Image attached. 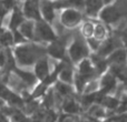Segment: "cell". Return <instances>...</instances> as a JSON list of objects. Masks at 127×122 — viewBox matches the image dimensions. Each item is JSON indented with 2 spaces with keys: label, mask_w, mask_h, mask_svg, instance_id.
Returning a JSON list of instances; mask_svg holds the SVG:
<instances>
[{
  "label": "cell",
  "mask_w": 127,
  "mask_h": 122,
  "mask_svg": "<svg viewBox=\"0 0 127 122\" xmlns=\"http://www.w3.org/2000/svg\"><path fill=\"white\" fill-rule=\"evenodd\" d=\"M44 52L40 47L33 44L21 46L16 49V59L21 65H30L33 64Z\"/></svg>",
  "instance_id": "1"
},
{
  "label": "cell",
  "mask_w": 127,
  "mask_h": 122,
  "mask_svg": "<svg viewBox=\"0 0 127 122\" xmlns=\"http://www.w3.org/2000/svg\"><path fill=\"white\" fill-rule=\"evenodd\" d=\"M35 35L36 38L44 41H55L56 36L53 29L44 20H39L35 24Z\"/></svg>",
  "instance_id": "2"
},
{
  "label": "cell",
  "mask_w": 127,
  "mask_h": 122,
  "mask_svg": "<svg viewBox=\"0 0 127 122\" xmlns=\"http://www.w3.org/2000/svg\"><path fill=\"white\" fill-rule=\"evenodd\" d=\"M60 21L66 27H75L81 21V15L77 9L67 8L64 9L60 16Z\"/></svg>",
  "instance_id": "3"
},
{
  "label": "cell",
  "mask_w": 127,
  "mask_h": 122,
  "mask_svg": "<svg viewBox=\"0 0 127 122\" xmlns=\"http://www.w3.org/2000/svg\"><path fill=\"white\" fill-rule=\"evenodd\" d=\"M69 55L74 61H79L87 57L88 48L81 39H76L69 48Z\"/></svg>",
  "instance_id": "4"
},
{
  "label": "cell",
  "mask_w": 127,
  "mask_h": 122,
  "mask_svg": "<svg viewBox=\"0 0 127 122\" xmlns=\"http://www.w3.org/2000/svg\"><path fill=\"white\" fill-rule=\"evenodd\" d=\"M24 15L28 19L31 20H41V13L38 0H26L24 3Z\"/></svg>",
  "instance_id": "5"
},
{
  "label": "cell",
  "mask_w": 127,
  "mask_h": 122,
  "mask_svg": "<svg viewBox=\"0 0 127 122\" xmlns=\"http://www.w3.org/2000/svg\"><path fill=\"white\" fill-rule=\"evenodd\" d=\"M99 16H100L103 21L107 22V23H114L121 18L122 15L115 6L108 4V6H105L101 9V11L99 12Z\"/></svg>",
  "instance_id": "6"
},
{
  "label": "cell",
  "mask_w": 127,
  "mask_h": 122,
  "mask_svg": "<svg viewBox=\"0 0 127 122\" xmlns=\"http://www.w3.org/2000/svg\"><path fill=\"white\" fill-rule=\"evenodd\" d=\"M40 13L46 22H51L55 19V3L49 0H40L39 2Z\"/></svg>",
  "instance_id": "7"
},
{
  "label": "cell",
  "mask_w": 127,
  "mask_h": 122,
  "mask_svg": "<svg viewBox=\"0 0 127 122\" xmlns=\"http://www.w3.org/2000/svg\"><path fill=\"white\" fill-rule=\"evenodd\" d=\"M103 0H85V9L86 12L89 16H96L104 8Z\"/></svg>",
  "instance_id": "8"
},
{
  "label": "cell",
  "mask_w": 127,
  "mask_h": 122,
  "mask_svg": "<svg viewBox=\"0 0 127 122\" xmlns=\"http://www.w3.org/2000/svg\"><path fill=\"white\" fill-rule=\"evenodd\" d=\"M36 77H38L39 79H47L49 74V65L48 61L45 58H41L37 61L36 63Z\"/></svg>",
  "instance_id": "9"
},
{
  "label": "cell",
  "mask_w": 127,
  "mask_h": 122,
  "mask_svg": "<svg viewBox=\"0 0 127 122\" xmlns=\"http://www.w3.org/2000/svg\"><path fill=\"white\" fill-rule=\"evenodd\" d=\"M25 20V15L19 8L16 7L12 11L11 15V19H10V28L11 29H17L18 27H20L24 23Z\"/></svg>",
  "instance_id": "10"
},
{
  "label": "cell",
  "mask_w": 127,
  "mask_h": 122,
  "mask_svg": "<svg viewBox=\"0 0 127 122\" xmlns=\"http://www.w3.org/2000/svg\"><path fill=\"white\" fill-rule=\"evenodd\" d=\"M19 32L24 36L25 38H33V35H35V23L32 21H25L21 26L19 27Z\"/></svg>",
  "instance_id": "11"
},
{
  "label": "cell",
  "mask_w": 127,
  "mask_h": 122,
  "mask_svg": "<svg viewBox=\"0 0 127 122\" xmlns=\"http://www.w3.org/2000/svg\"><path fill=\"white\" fill-rule=\"evenodd\" d=\"M48 52L55 58H64L65 50H64V46L62 44V42L53 41L51 46L48 48Z\"/></svg>",
  "instance_id": "12"
},
{
  "label": "cell",
  "mask_w": 127,
  "mask_h": 122,
  "mask_svg": "<svg viewBox=\"0 0 127 122\" xmlns=\"http://www.w3.org/2000/svg\"><path fill=\"white\" fill-rule=\"evenodd\" d=\"M116 48V42L115 40L110 39L105 41L103 44H101L100 49H99V56H107L109 53H112L114 51V49Z\"/></svg>",
  "instance_id": "13"
},
{
  "label": "cell",
  "mask_w": 127,
  "mask_h": 122,
  "mask_svg": "<svg viewBox=\"0 0 127 122\" xmlns=\"http://www.w3.org/2000/svg\"><path fill=\"white\" fill-rule=\"evenodd\" d=\"M93 71H94V68H93L92 63L88 60H83V62L79 65V74L87 79L92 76Z\"/></svg>",
  "instance_id": "14"
},
{
  "label": "cell",
  "mask_w": 127,
  "mask_h": 122,
  "mask_svg": "<svg viewBox=\"0 0 127 122\" xmlns=\"http://www.w3.org/2000/svg\"><path fill=\"white\" fill-rule=\"evenodd\" d=\"M109 61L115 64H122L126 61V52L124 50H116L110 55Z\"/></svg>",
  "instance_id": "15"
},
{
  "label": "cell",
  "mask_w": 127,
  "mask_h": 122,
  "mask_svg": "<svg viewBox=\"0 0 127 122\" xmlns=\"http://www.w3.org/2000/svg\"><path fill=\"white\" fill-rule=\"evenodd\" d=\"M16 73H18V76L20 77V79H21L22 81H25V82L29 85L33 84V83L36 82V79H37V77H36L35 74L30 73V72H28V71H22V70L16 69Z\"/></svg>",
  "instance_id": "16"
},
{
  "label": "cell",
  "mask_w": 127,
  "mask_h": 122,
  "mask_svg": "<svg viewBox=\"0 0 127 122\" xmlns=\"http://www.w3.org/2000/svg\"><path fill=\"white\" fill-rule=\"evenodd\" d=\"M115 77L113 74H107L103 78V81H101V85H103L104 91H109L112 88H114L115 85Z\"/></svg>",
  "instance_id": "17"
},
{
  "label": "cell",
  "mask_w": 127,
  "mask_h": 122,
  "mask_svg": "<svg viewBox=\"0 0 127 122\" xmlns=\"http://www.w3.org/2000/svg\"><path fill=\"white\" fill-rule=\"evenodd\" d=\"M64 110L67 113H77L79 111V107L74 100H67L64 104Z\"/></svg>",
  "instance_id": "18"
},
{
  "label": "cell",
  "mask_w": 127,
  "mask_h": 122,
  "mask_svg": "<svg viewBox=\"0 0 127 122\" xmlns=\"http://www.w3.org/2000/svg\"><path fill=\"white\" fill-rule=\"evenodd\" d=\"M60 79L64 81V82H70L72 79V71L69 67L65 65L62 70H60Z\"/></svg>",
  "instance_id": "19"
},
{
  "label": "cell",
  "mask_w": 127,
  "mask_h": 122,
  "mask_svg": "<svg viewBox=\"0 0 127 122\" xmlns=\"http://www.w3.org/2000/svg\"><path fill=\"white\" fill-rule=\"evenodd\" d=\"M12 41H13V36L11 35L10 32H8V31L0 35V43H1L2 46L8 47L12 43Z\"/></svg>",
  "instance_id": "20"
},
{
  "label": "cell",
  "mask_w": 127,
  "mask_h": 122,
  "mask_svg": "<svg viewBox=\"0 0 127 122\" xmlns=\"http://www.w3.org/2000/svg\"><path fill=\"white\" fill-rule=\"evenodd\" d=\"M57 91L60 96H68V94L71 93V88L69 87L66 83H57Z\"/></svg>",
  "instance_id": "21"
},
{
  "label": "cell",
  "mask_w": 127,
  "mask_h": 122,
  "mask_svg": "<svg viewBox=\"0 0 127 122\" xmlns=\"http://www.w3.org/2000/svg\"><path fill=\"white\" fill-rule=\"evenodd\" d=\"M94 35H95V37H96L97 40L103 39L106 35V30H105V28H104V26H101V24H97V26L95 27Z\"/></svg>",
  "instance_id": "22"
},
{
  "label": "cell",
  "mask_w": 127,
  "mask_h": 122,
  "mask_svg": "<svg viewBox=\"0 0 127 122\" xmlns=\"http://www.w3.org/2000/svg\"><path fill=\"white\" fill-rule=\"evenodd\" d=\"M103 103L107 108H109V109H114V108H116L117 105H118L119 102L116 100V99H114V98H105L103 100Z\"/></svg>",
  "instance_id": "23"
},
{
  "label": "cell",
  "mask_w": 127,
  "mask_h": 122,
  "mask_svg": "<svg viewBox=\"0 0 127 122\" xmlns=\"http://www.w3.org/2000/svg\"><path fill=\"white\" fill-rule=\"evenodd\" d=\"M94 30H95V27L93 26L90 22L85 23V24H84V27H83V33L85 36H87V37L92 36L93 33H94Z\"/></svg>",
  "instance_id": "24"
},
{
  "label": "cell",
  "mask_w": 127,
  "mask_h": 122,
  "mask_svg": "<svg viewBox=\"0 0 127 122\" xmlns=\"http://www.w3.org/2000/svg\"><path fill=\"white\" fill-rule=\"evenodd\" d=\"M95 99H96V94H87V96L84 97L83 103L85 105H89L93 103V101H95Z\"/></svg>",
  "instance_id": "25"
},
{
  "label": "cell",
  "mask_w": 127,
  "mask_h": 122,
  "mask_svg": "<svg viewBox=\"0 0 127 122\" xmlns=\"http://www.w3.org/2000/svg\"><path fill=\"white\" fill-rule=\"evenodd\" d=\"M1 3L3 4V7L7 9V10H10V9H15V0H0Z\"/></svg>",
  "instance_id": "26"
},
{
  "label": "cell",
  "mask_w": 127,
  "mask_h": 122,
  "mask_svg": "<svg viewBox=\"0 0 127 122\" xmlns=\"http://www.w3.org/2000/svg\"><path fill=\"white\" fill-rule=\"evenodd\" d=\"M13 120L16 122H27L26 117L19 111H16L15 113H13Z\"/></svg>",
  "instance_id": "27"
},
{
  "label": "cell",
  "mask_w": 127,
  "mask_h": 122,
  "mask_svg": "<svg viewBox=\"0 0 127 122\" xmlns=\"http://www.w3.org/2000/svg\"><path fill=\"white\" fill-rule=\"evenodd\" d=\"M25 39V37L19 32V31H15V35H13V41L15 42H22Z\"/></svg>",
  "instance_id": "28"
},
{
  "label": "cell",
  "mask_w": 127,
  "mask_h": 122,
  "mask_svg": "<svg viewBox=\"0 0 127 122\" xmlns=\"http://www.w3.org/2000/svg\"><path fill=\"white\" fill-rule=\"evenodd\" d=\"M46 120L48 121V122H54V121L56 120V116H55V113H54V112H51V111H49L48 113H47Z\"/></svg>",
  "instance_id": "29"
},
{
  "label": "cell",
  "mask_w": 127,
  "mask_h": 122,
  "mask_svg": "<svg viewBox=\"0 0 127 122\" xmlns=\"http://www.w3.org/2000/svg\"><path fill=\"white\" fill-rule=\"evenodd\" d=\"M6 61H7L6 56L3 55V52H1V51H0V67H2V65L6 63Z\"/></svg>",
  "instance_id": "30"
},
{
  "label": "cell",
  "mask_w": 127,
  "mask_h": 122,
  "mask_svg": "<svg viewBox=\"0 0 127 122\" xmlns=\"http://www.w3.org/2000/svg\"><path fill=\"white\" fill-rule=\"evenodd\" d=\"M6 12H7V9L4 8L3 4H2V3H1V1H0V18H1Z\"/></svg>",
  "instance_id": "31"
},
{
  "label": "cell",
  "mask_w": 127,
  "mask_h": 122,
  "mask_svg": "<svg viewBox=\"0 0 127 122\" xmlns=\"http://www.w3.org/2000/svg\"><path fill=\"white\" fill-rule=\"evenodd\" d=\"M115 121H116V122H127V114H126V116L119 117V118H117Z\"/></svg>",
  "instance_id": "32"
},
{
  "label": "cell",
  "mask_w": 127,
  "mask_h": 122,
  "mask_svg": "<svg viewBox=\"0 0 127 122\" xmlns=\"http://www.w3.org/2000/svg\"><path fill=\"white\" fill-rule=\"evenodd\" d=\"M89 43L92 44V47H94V48H97V47H98V42H97V40H89Z\"/></svg>",
  "instance_id": "33"
},
{
  "label": "cell",
  "mask_w": 127,
  "mask_h": 122,
  "mask_svg": "<svg viewBox=\"0 0 127 122\" xmlns=\"http://www.w3.org/2000/svg\"><path fill=\"white\" fill-rule=\"evenodd\" d=\"M103 1H104V3H105L106 6H108V4H110L113 1H114V0H103Z\"/></svg>",
  "instance_id": "34"
},
{
  "label": "cell",
  "mask_w": 127,
  "mask_h": 122,
  "mask_svg": "<svg viewBox=\"0 0 127 122\" xmlns=\"http://www.w3.org/2000/svg\"><path fill=\"white\" fill-rule=\"evenodd\" d=\"M0 122H7L6 121V118H4L2 114H0Z\"/></svg>",
  "instance_id": "35"
},
{
  "label": "cell",
  "mask_w": 127,
  "mask_h": 122,
  "mask_svg": "<svg viewBox=\"0 0 127 122\" xmlns=\"http://www.w3.org/2000/svg\"><path fill=\"white\" fill-rule=\"evenodd\" d=\"M124 41H125V44H126V47H127V35L124 36Z\"/></svg>",
  "instance_id": "36"
},
{
  "label": "cell",
  "mask_w": 127,
  "mask_h": 122,
  "mask_svg": "<svg viewBox=\"0 0 127 122\" xmlns=\"http://www.w3.org/2000/svg\"><path fill=\"white\" fill-rule=\"evenodd\" d=\"M49 1H53V2H57V1H60V0H49Z\"/></svg>",
  "instance_id": "37"
}]
</instances>
